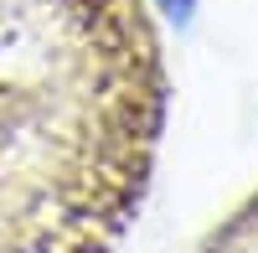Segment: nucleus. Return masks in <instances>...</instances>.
<instances>
[{"instance_id":"f257e3e1","label":"nucleus","mask_w":258,"mask_h":253,"mask_svg":"<svg viewBox=\"0 0 258 253\" xmlns=\"http://www.w3.org/2000/svg\"><path fill=\"white\" fill-rule=\"evenodd\" d=\"M165 11H170V16H181V21H186V16H191V0H165Z\"/></svg>"}]
</instances>
